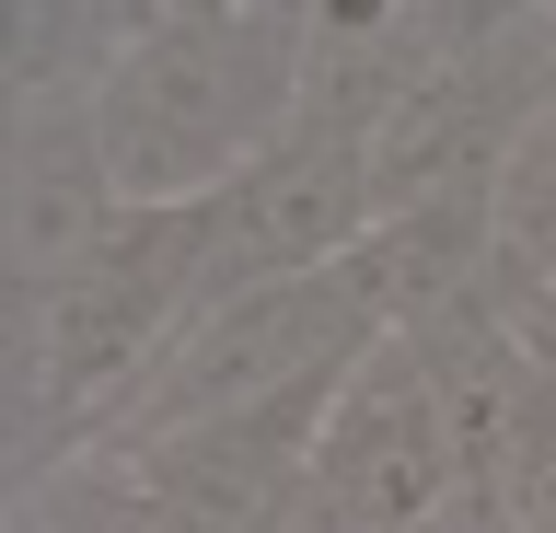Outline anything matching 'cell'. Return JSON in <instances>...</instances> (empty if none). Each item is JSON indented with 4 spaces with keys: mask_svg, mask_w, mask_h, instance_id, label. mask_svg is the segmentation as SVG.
Wrapping results in <instances>:
<instances>
[{
    "mask_svg": "<svg viewBox=\"0 0 556 533\" xmlns=\"http://www.w3.org/2000/svg\"><path fill=\"white\" fill-rule=\"evenodd\" d=\"M313 0H151L139 47L93 93L128 210H198L302 128Z\"/></svg>",
    "mask_w": 556,
    "mask_h": 533,
    "instance_id": "1",
    "label": "cell"
},
{
    "mask_svg": "<svg viewBox=\"0 0 556 533\" xmlns=\"http://www.w3.org/2000/svg\"><path fill=\"white\" fill-rule=\"evenodd\" d=\"M371 348H382V314L348 267L278 279V290H232V302H208L163 348V371L128 394V418L104 429V453H139V441H174V429H220V418H255V406H290V394H325Z\"/></svg>",
    "mask_w": 556,
    "mask_h": 533,
    "instance_id": "2",
    "label": "cell"
},
{
    "mask_svg": "<svg viewBox=\"0 0 556 533\" xmlns=\"http://www.w3.org/2000/svg\"><path fill=\"white\" fill-rule=\"evenodd\" d=\"M545 105H556V12H498V0H476L464 47L417 81L406 105H394V128L371 140L382 220H406V210H476Z\"/></svg>",
    "mask_w": 556,
    "mask_h": 533,
    "instance_id": "3",
    "label": "cell"
},
{
    "mask_svg": "<svg viewBox=\"0 0 556 533\" xmlns=\"http://www.w3.org/2000/svg\"><path fill=\"white\" fill-rule=\"evenodd\" d=\"M371 220H382L371 151L337 140V128H290L255 175H232L220 198L186 210V232H198V314L232 302V290H278V279L348 267L371 244Z\"/></svg>",
    "mask_w": 556,
    "mask_h": 533,
    "instance_id": "4",
    "label": "cell"
},
{
    "mask_svg": "<svg viewBox=\"0 0 556 533\" xmlns=\"http://www.w3.org/2000/svg\"><path fill=\"white\" fill-rule=\"evenodd\" d=\"M313 487L348 510V533H441L464 510V453H452V406L406 337H382L325 406L313 441Z\"/></svg>",
    "mask_w": 556,
    "mask_h": 533,
    "instance_id": "5",
    "label": "cell"
},
{
    "mask_svg": "<svg viewBox=\"0 0 556 533\" xmlns=\"http://www.w3.org/2000/svg\"><path fill=\"white\" fill-rule=\"evenodd\" d=\"M0 255H12V302L81 279L116 232H128V186L104 163L93 105H12V175H0Z\"/></svg>",
    "mask_w": 556,
    "mask_h": 533,
    "instance_id": "6",
    "label": "cell"
},
{
    "mask_svg": "<svg viewBox=\"0 0 556 533\" xmlns=\"http://www.w3.org/2000/svg\"><path fill=\"white\" fill-rule=\"evenodd\" d=\"M476 24V0H313V81H302V128L371 151L394 128L417 81L441 71Z\"/></svg>",
    "mask_w": 556,
    "mask_h": 533,
    "instance_id": "7",
    "label": "cell"
},
{
    "mask_svg": "<svg viewBox=\"0 0 556 533\" xmlns=\"http://www.w3.org/2000/svg\"><path fill=\"white\" fill-rule=\"evenodd\" d=\"M151 0H12L0 12V81L12 105H93L139 47Z\"/></svg>",
    "mask_w": 556,
    "mask_h": 533,
    "instance_id": "8",
    "label": "cell"
},
{
    "mask_svg": "<svg viewBox=\"0 0 556 533\" xmlns=\"http://www.w3.org/2000/svg\"><path fill=\"white\" fill-rule=\"evenodd\" d=\"M12 533H198L139 464L116 453H70L59 475H24L12 487Z\"/></svg>",
    "mask_w": 556,
    "mask_h": 533,
    "instance_id": "9",
    "label": "cell"
},
{
    "mask_svg": "<svg viewBox=\"0 0 556 533\" xmlns=\"http://www.w3.org/2000/svg\"><path fill=\"white\" fill-rule=\"evenodd\" d=\"M486 232H498V302H545L556 290V105L521 128V151L486 186Z\"/></svg>",
    "mask_w": 556,
    "mask_h": 533,
    "instance_id": "10",
    "label": "cell"
},
{
    "mask_svg": "<svg viewBox=\"0 0 556 533\" xmlns=\"http://www.w3.org/2000/svg\"><path fill=\"white\" fill-rule=\"evenodd\" d=\"M255 533H348V510H337V498H325V487H313V475H302V487L278 498V510H267V522H255Z\"/></svg>",
    "mask_w": 556,
    "mask_h": 533,
    "instance_id": "11",
    "label": "cell"
},
{
    "mask_svg": "<svg viewBox=\"0 0 556 533\" xmlns=\"http://www.w3.org/2000/svg\"><path fill=\"white\" fill-rule=\"evenodd\" d=\"M510 337H521V348H533V359L556 371V290H545V302H510Z\"/></svg>",
    "mask_w": 556,
    "mask_h": 533,
    "instance_id": "12",
    "label": "cell"
},
{
    "mask_svg": "<svg viewBox=\"0 0 556 533\" xmlns=\"http://www.w3.org/2000/svg\"><path fill=\"white\" fill-rule=\"evenodd\" d=\"M441 533H464V510H452V522H441Z\"/></svg>",
    "mask_w": 556,
    "mask_h": 533,
    "instance_id": "13",
    "label": "cell"
}]
</instances>
